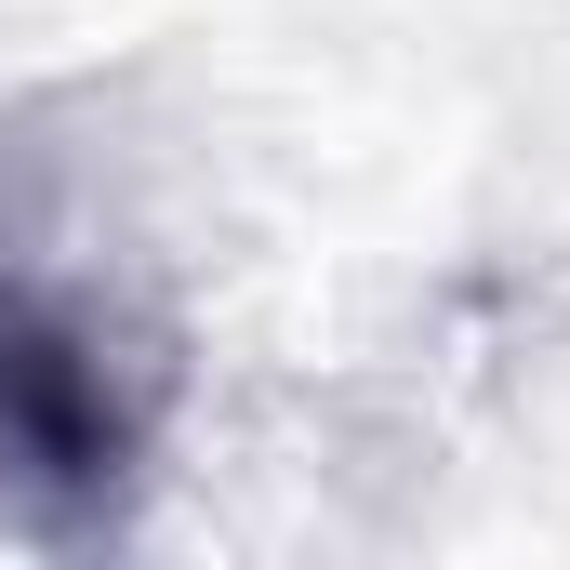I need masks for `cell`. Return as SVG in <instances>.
Masks as SVG:
<instances>
[{
    "label": "cell",
    "mask_w": 570,
    "mask_h": 570,
    "mask_svg": "<svg viewBox=\"0 0 570 570\" xmlns=\"http://www.w3.org/2000/svg\"><path fill=\"white\" fill-rule=\"evenodd\" d=\"M159 438V358H134L94 305L0 279V518L80 544L134 504Z\"/></svg>",
    "instance_id": "obj_1"
}]
</instances>
